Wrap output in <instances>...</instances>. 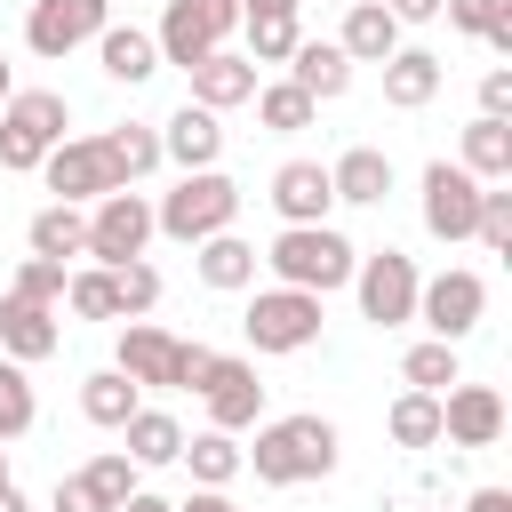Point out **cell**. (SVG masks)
<instances>
[{
	"label": "cell",
	"mask_w": 512,
	"mask_h": 512,
	"mask_svg": "<svg viewBox=\"0 0 512 512\" xmlns=\"http://www.w3.org/2000/svg\"><path fill=\"white\" fill-rule=\"evenodd\" d=\"M112 296H120V320H144L160 304V272L136 256V264H112Z\"/></svg>",
	"instance_id": "ab89813d"
},
{
	"label": "cell",
	"mask_w": 512,
	"mask_h": 512,
	"mask_svg": "<svg viewBox=\"0 0 512 512\" xmlns=\"http://www.w3.org/2000/svg\"><path fill=\"white\" fill-rule=\"evenodd\" d=\"M248 96H256V64H248V56L216 48V56L192 64V96H184V104H200V112H232V104H248Z\"/></svg>",
	"instance_id": "d6986e66"
},
{
	"label": "cell",
	"mask_w": 512,
	"mask_h": 512,
	"mask_svg": "<svg viewBox=\"0 0 512 512\" xmlns=\"http://www.w3.org/2000/svg\"><path fill=\"white\" fill-rule=\"evenodd\" d=\"M104 24H112V0H32L24 8V48L32 56H72Z\"/></svg>",
	"instance_id": "4fadbf2b"
},
{
	"label": "cell",
	"mask_w": 512,
	"mask_h": 512,
	"mask_svg": "<svg viewBox=\"0 0 512 512\" xmlns=\"http://www.w3.org/2000/svg\"><path fill=\"white\" fill-rule=\"evenodd\" d=\"M432 96H440V56H432V48L384 56V104H392V112H424Z\"/></svg>",
	"instance_id": "cb8c5ba5"
},
{
	"label": "cell",
	"mask_w": 512,
	"mask_h": 512,
	"mask_svg": "<svg viewBox=\"0 0 512 512\" xmlns=\"http://www.w3.org/2000/svg\"><path fill=\"white\" fill-rule=\"evenodd\" d=\"M192 264H200V288L232 296V288H256V264H264V256H256L240 232H216V240H200V256H192Z\"/></svg>",
	"instance_id": "4316f807"
},
{
	"label": "cell",
	"mask_w": 512,
	"mask_h": 512,
	"mask_svg": "<svg viewBox=\"0 0 512 512\" xmlns=\"http://www.w3.org/2000/svg\"><path fill=\"white\" fill-rule=\"evenodd\" d=\"M192 392L208 400V432H248V424L264 416V384H256V360L208 352V368H200V384H192Z\"/></svg>",
	"instance_id": "8fae6325"
},
{
	"label": "cell",
	"mask_w": 512,
	"mask_h": 512,
	"mask_svg": "<svg viewBox=\"0 0 512 512\" xmlns=\"http://www.w3.org/2000/svg\"><path fill=\"white\" fill-rule=\"evenodd\" d=\"M48 512H104V496H96L80 472H64V480H56V496H48Z\"/></svg>",
	"instance_id": "7bdbcfd3"
},
{
	"label": "cell",
	"mask_w": 512,
	"mask_h": 512,
	"mask_svg": "<svg viewBox=\"0 0 512 512\" xmlns=\"http://www.w3.org/2000/svg\"><path fill=\"white\" fill-rule=\"evenodd\" d=\"M304 0H240V16H296Z\"/></svg>",
	"instance_id": "c3c4849f"
},
{
	"label": "cell",
	"mask_w": 512,
	"mask_h": 512,
	"mask_svg": "<svg viewBox=\"0 0 512 512\" xmlns=\"http://www.w3.org/2000/svg\"><path fill=\"white\" fill-rule=\"evenodd\" d=\"M24 240H32V256H48V264H72V256H88V208H64V200H48V208L24 224Z\"/></svg>",
	"instance_id": "484cf974"
},
{
	"label": "cell",
	"mask_w": 512,
	"mask_h": 512,
	"mask_svg": "<svg viewBox=\"0 0 512 512\" xmlns=\"http://www.w3.org/2000/svg\"><path fill=\"white\" fill-rule=\"evenodd\" d=\"M472 216H480V176H464L456 160H432L424 168V232L432 240H472Z\"/></svg>",
	"instance_id": "5bb4252c"
},
{
	"label": "cell",
	"mask_w": 512,
	"mask_h": 512,
	"mask_svg": "<svg viewBox=\"0 0 512 512\" xmlns=\"http://www.w3.org/2000/svg\"><path fill=\"white\" fill-rule=\"evenodd\" d=\"M120 512H176V504H168V496H152V488H136V496L120 504Z\"/></svg>",
	"instance_id": "681fc988"
},
{
	"label": "cell",
	"mask_w": 512,
	"mask_h": 512,
	"mask_svg": "<svg viewBox=\"0 0 512 512\" xmlns=\"http://www.w3.org/2000/svg\"><path fill=\"white\" fill-rule=\"evenodd\" d=\"M264 200L280 208V224H328V208H336L320 160H288V168H272V192H264Z\"/></svg>",
	"instance_id": "ac0fdd59"
},
{
	"label": "cell",
	"mask_w": 512,
	"mask_h": 512,
	"mask_svg": "<svg viewBox=\"0 0 512 512\" xmlns=\"http://www.w3.org/2000/svg\"><path fill=\"white\" fill-rule=\"evenodd\" d=\"M176 464H184L200 488H232V480H240V440H232V432H192V440L176 448Z\"/></svg>",
	"instance_id": "4dcf8cb0"
},
{
	"label": "cell",
	"mask_w": 512,
	"mask_h": 512,
	"mask_svg": "<svg viewBox=\"0 0 512 512\" xmlns=\"http://www.w3.org/2000/svg\"><path fill=\"white\" fill-rule=\"evenodd\" d=\"M480 312H488V288H480V272H464V264H448V272H432V280L416 288V320L432 328V344H464V336L480 328Z\"/></svg>",
	"instance_id": "9c48e42d"
},
{
	"label": "cell",
	"mask_w": 512,
	"mask_h": 512,
	"mask_svg": "<svg viewBox=\"0 0 512 512\" xmlns=\"http://www.w3.org/2000/svg\"><path fill=\"white\" fill-rule=\"evenodd\" d=\"M0 512H32V504H24V488H16V480H8V488H0Z\"/></svg>",
	"instance_id": "f907efd6"
},
{
	"label": "cell",
	"mask_w": 512,
	"mask_h": 512,
	"mask_svg": "<svg viewBox=\"0 0 512 512\" xmlns=\"http://www.w3.org/2000/svg\"><path fill=\"white\" fill-rule=\"evenodd\" d=\"M472 240H480L488 256H512V192L480 184V216H472Z\"/></svg>",
	"instance_id": "f35d334b"
},
{
	"label": "cell",
	"mask_w": 512,
	"mask_h": 512,
	"mask_svg": "<svg viewBox=\"0 0 512 512\" xmlns=\"http://www.w3.org/2000/svg\"><path fill=\"white\" fill-rule=\"evenodd\" d=\"M384 432H392L400 448H432V440H440V392H400V400L384 408Z\"/></svg>",
	"instance_id": "d6a6232c"
},
{
	"label": "cell",
	"mask_w": 512,
	"mask_h": 512,
	"mask_svg": "<svg viewBox=\"0 0 512 512\" xmlns=\"http://www.w3.org/2000/svg\"><path fill=\"white\" fill-rule=\"evenodd\" d=\"M352 288H360V320H376V328H408V320H416V288H424V272H416V256L376 248V256L352 264Z\"/></svg>",
	"instance_id": "52a82bcc"
},
{
	"label": "cell",
	"mask_w": 512,
	"mask_h": 512,
	"mask_svg": "<svg viewBox=\"0 0 512 512\" xmlns=\"http://www.w3.org/2000/svg\"><path fill=\"white\" fill-rule=\"evenodd\" d=\"M64 304H72L80 320H120V296H112V272H104V264L72 272V280H64Z\"/></svg>",
	"instance_id": "8d00e7d4"
},
{
	"label": "cell",
	"mask_w": 512,
	"mask_h": 512,
	"mask_svg": "<svg viewBox=\"0 0 512 512\" xmlns=\"http://www.w3.org/2000/svg\"><path fill=\"white\" fill-rule=\"evenodd\" d=\"M160 160H176L184 176H192V168H216V160H224V120L200 112V104H176L168 128H160Z\"/></svg>",
	"instance_id": "e0dca14e"
},
{
	"label": "cell",
	"mask_w": 512,
	"mask_h": 512,
	"mask_svg": "<svg viewBox=\"0 0 512 512\" xmlns=\"http://www.w3.org/2000/svg\"><path fill=\"white\" fill-rule=\"evenodd\" d=\"M456 168L480 176V184H504V176H512V120H488V112H480V120L464 128V144H456Z\"/></svg>",
	"instance_id": "d4e9b609"
},
{
	"label": "cell",
	"mask_w": 512,
	"mask_h": 512,
	"mask_svg": "<svg viewBox=\"0 0 512 512\" xmlns=\"http://www.w3.org/2000/svg\"><path fill=\"white\" fill-rule=\"evenodd\" d=\"M96 144H104V160H112L120 192H136V184L160 168V128H144V120H128V128H104Z\"/></svg>",
	"instance_id": "f1b7e54d"
},
{
	"label": "cell",
	"mask_w": 512,
	"mask_h": 512,
	"mask_svg": "<svg viewBox=\"0 0 512 512\" xmlns=\"http://www.w3.org/2000/svg\"><path fill=\"white\" fill-rule=\"evenodd\" d=\"M384 16H392V24H432L440 0H384Z\"/></svg>",
	"instance_id": "f6af8a7d"
},
{
	"label": "cell",
	"mask_w": 512,
	"mask_h": 512,
	"mask_svg": "<svg viewBox=\"0 0 512 512\" xmlns=\"http://www.w3.org/2000/svg\"><path fill=\"white\" fill-rule=\"evenodd\" d=\"M480 112H488V120H512V72H504V64L480 72Z\"/></svg>",
	"instance_id": "ee69618b"
},
{
	"label": "cell",
	"mask_w": 512,
	"mask_h": 512,
	"mask_svg": "<svg viewBox=\"0 0 512 512\" xmlns=\"http://www.w3.org/2000/svg\"><path fill=\"white\" fill-rule=\"evenodd\" d=\"M0 104H8V56H0Z\"/></svg>",
	"instance_id": "816d5d0a"
},
{
	"label": "cell",
	"mask_w": 512,
	"mask_h": 512,
	"mask_svg": "<svg viewBox=\"0 0 512 512\" xmlns=\"http://www.w3.org/2000/svg\"><path fill=\"white\" fill-rule=\"evenodd\" d=\"M176 512H240V504H232V496H224V488H192V496H184V504H176Z\"/></svg>",
	"instance_id": "bcb514c9"
},
{
	"label": "cell",
	"mask_w": 512,
	"mask_h": 512,
	"mask_svg": "<svg viewBox=\"0 0 512 512\" xmlns=\"http://www.w3.org/2000/svg\"><path fill=\"white\" fill-rule=\"evenodd\" d=\"M56 344H64V328H56V304H24V296H0V360L32 368V360H48Z\"/></svg>",
	"instance_id": "2e32d148"
},
{
	"label": "cell",
	"mask_w": 512,
	"mask_h": 512,
	"mask_svg": "<svg viewBox=\"0 0 512 512\" xmlns=\"http://www.w3.org/2000/svg\"><path fill=\"white\" fill-rule=\"evenodd\" d=\"M440 16H448V24L464 32V40H480V32H488V24L504 16V0H440Z\"/></svg>",
	"instance_id": "b9f144b4"
},
{
	"label": "cell",
	"mask_w": 512,
	"mask_h": 512,
	"mask_svg": "<svg viewBox=\"0 0 512 512\" xmlns=\"http://www.w3.org/2000/svg\"><path fill=\"white\" fill-rule=\"evenodd\" d=\"M464 512H512V488H472Z\"/></svg>",
	"instance_id": "7dc6e473"
},
{
	"label": "cell",
	"mask_w": 512,
	"mask_h": 512,
	"mask_svg": "<svg viewBox=\"0 0 512 512\" xmlns=\"http://www.w3.org/2000/svg\"><path fill=\"white\" fill-rule=\"evenodd\" d=\"M288 80H296L312 104H336V96L352 88V56H344L336 40H296V56H288Z\"/></svg>",
	"instance_id": "7402d4cb"
},
{
	"label": "cell",
	"mask_w": 512,
	"mask_h": 512,
	"mask_svg": "<svg viewBox=\"0 0 512 512\" xmlns=\"http://www.w3.org/2000/svg\"><path fill=\"white\" fill-rule=\"evenodd\" d=\"M336 48H344L352 64H384V56H400V24L384 16V0H352V8H344Z\"/></svg>",
	"instance_id": "603a6c76"
},
{
	"label": "cell",
	"mask_w": 512,
	"mask_h": 512,
	"mask_svg": "<svg viewBox=\"0 0 512 512\" xmlns=\"http://www.w3.org/2000/svg\"><path fill=\"white\" fill-rule=\"evenodd\" d=\"M120 440H128L120 456H128L136 472H152V464H176V448H184V424H176L168 408H136V416L120 424Z\"/></svg>",
	"instance_id": "83f0119b"
},
{
	"label": "cell",
	"mask_w": 512,
	"mask_h": 512,
	"mask_svg": "<svg viewBox=\"0 0 512 512\" xmlns=\"http://www.w3.org/2000/svg\"><path fill=\"white\" fill-rule=\"evenodd\" d=\"M328 192H336V200H352V208H384V200H392V152L352 144V152L328 168Z\"/></svg>",
	"instance_id": "ffe728a7"
},
{
	"label": "cell",
	"mask_w": 512,
	"mask_h": 512,
	"mask_svg": "<svg viewBox=\"0 0 512 512\" xmlns=\"http://www.w3.org/2000/svg\"><path fill=\"white\" fill-rule=\"evenodd\" d=\"M240 328H248L256 352H304V344H320V296H304V288H256Z\"/></svg>",
	"instance_id": "ba28073f"
},
{
	"label": "cell",
	"mask_w": 512,
	"mask_h": 512,
	"mask_svg": "<svg viewBox=\"0 0 512 512\" xmlns=\"http://www.w3.org/2000/svg\"><path fill=\"white\" fill-rule=\"evenodd\" d=\"M240 24H248V64H288L296 40H304L296 16H240Z\"/></svg>",
	"instance_id": "e575fe53"
},
{
	"label": "cell",
	"mask_w": 512,
	"mask_h": 512,
	"mask_svg": "<svg viewBox=\"0 0 512 512\" xmlns=\"http://www.w3.org/2000/svg\"><path fill=\"white\" fill-rule=\"evenodd\" d=\"M264 264H272V288L328 296V288H344V280H352L360 248H352L336 224H280V240L264 248Z\"/></svg>",
	"instance_id": "7a4b0ae2"
},
{
	"label": "cell",
	"mask_w": 512,
	"mask_h": 512,
	"mask_svg": "<svg viewBox=\"0 0 512 512\" xmlns=\"http://www.w3.org/2000/svg\"><path fill=\"white\" fill-rule=\"evenodd\" d=\"M64 128H72V104L56 88H8V104H0V168L32 176L64 144Z\"/></svg>",
	"instance_id": "277c9868"
},
{
	"label": "cell",
	"mask_w": 512,
	"mask_h": 512,
	"mask_svg": "<svg viewBox=\"0 0 512 512\" xmlns=\"http://www.w3.org/2000/svg\"><path fill=\"white\" fill-rule=\"evenodd\" d=\"M440 440L448 448H496L504 440V392L496 384H448L440 392Z\"/></svg>",
	"instance_id": "9a60e30c"
},
{
	"label": "cell",
	"mask_w": 512,
	"mask_h": 512,
	"mask_svg": "<svg viewBox=\"0 0 512 512\" xmlns=\"http://www.w3.org/2000/svg\"><path fill=\"white\" fill-rule=\"evenodd\" d=\"M40 176H48V192H56L64 208H96L104 192H120V176H112V160H104L96 136H64V144L40 160Z\"/></svg>",
	"instance_id": "7c38bea8"
},
{
	"label": "cell",
	"mask_w": 512,
	"mask_h": 512,
	"mask_svg": "<svg viewBox=\"0 0 512 512\" xmlns=\"http://www.w3.org/2000/svg\"><path fill=\"white\" fill-rule=\"evenodd\" d=\"M80 480H88V488L104 496V512H120V504L136 496V464H128L120 448H104V456H88V464H80Z\"/></svg>",
	"instance_id": "74e56055"
},
{
	"label": "cell",
	"mask_w": 512,
	"mask_h": 512,
	"mask_svg": "<svg viewBox=\"0 0 512 512\" xmlns=\"http://www.w3.org/2000/svg\"><path fill=\"white\" fill-rule=\"evenodd\" d=\"M112 368H120L136 392H176V384H200L208 344H184V336H168V328H152V320H128Z\"/></svg>",
	"instance_id": "5b68a950"
},
{
	"label": "cell",
	"mask_w": 512,
	"mask_h": 512,
	"mask_svg": "<svg viewBox=\"0 0 512 512\" xmlns=\"http://www.w3.org/2000/svg\"><path fill=\"white\" fill-rule=\"evenodd\" d=\"M312 96L296 88V80H272V88H256V120L272 128V136H296V128H312Z\"/></svg>",
	"instance_id": "836d02e7"
},
{
	"label": "cell",
	"mask_w": 512,
	"mask_h": 512,
	"mask_svg": "<svg viewBox=\"0 0 512 512\" xmlns=\"http://www.w3.org/2000/svg\"><path fill=\"white\" fill-rule=\"evenodd\" d=\"M336 424L328 416H280L256 432V448H240V472H256L264 488H304V480H328L336 472Z\"/></svg>",
	"instance_id": "6da1fadb"
},
{
	"label": "cell",
	"mask_w": 512,
	"mask_h": 512,
	"mask_svg": "<svg viewBox=\"0 0 512 512\" xmlns=\"http://www.w3.org/2000/svg\"><path fill=\"white\" fill-rule=\"evenodd\" d=\"M400 384L408 392H448V384H464V360H456V344H408L400 352Z\"/></svg>",
	"instance_id": "1f68e13d"
},
{
	"label": "cell",
	"mask_w": 512,
	"mask_h": 512,
	"mask_svg": "<svg viewBox=\"0 0 512 512\" xmlns=\"http://www.w3.org/2000/svg\"><path fill=\"white\" fill-rule=\"evenodd\" d=\"M32 416H40L32 376H24L16 360H0V440H24V432H32Z\"/></svg>",
	"instance_id": "d590c367"
},
{
	"label": "cell",
	"mask_w": 512,
	"mask_h": 512,
	"mask_svg": "<svg viewBox=\"0 0 512 512\" xmlns=\"http://www.w3.org/2000/svg\"><path fill=\"white\" fill-rule=\"evenodd\" d=\"M96 64H104V80L144 88V80L160 72V48H152V32H136V24H104V32H96Z\"/></svg>",
	"instance_id": "44dd1931"
},
{
	"label": "cell",
	"mask_w": 512,
	"mask_h": 512,
	"mask_svg": "<svg viewBox=\"0 0 512 512\" xmlns=\"http://www.w3.org/2000/svg\"><path fill=\"white\" fill-rule=\"evenodd\" d=\"M136 408H144V392H136V384L120 376V368H96V376L80 384V416H88L96 432H120V424H128Z\"/></svg>",
	"instance_id": "f546056e"
},
{
	"label": "cell",
	"mask_w": 512,
	"mask_h": 512,
	"mask_svg": "<svg viewBox=\"0 0 512 512\" xmlns=\"http://www.w3.org/2000/svg\"><path fill=\"white\" fill-rule=\"evenodd\" d=\"M232 32H240V0H168L152 48H160V64H184V72H192V64L216 56Z\"/></svg>",
	"instance_id": "8992f818"
},
{
	"label": "cell",
	"mask_w": 512,
	"mask_h": 512,
	"mask_svg": "<svg viewBox=\"0 0 512 512\" xmlns=\"http://www.w3.org/2000/svg\"><path fill=\"white\" fill-rule=\"evenodd\" d=\"M64 264H48V256H24L16 264V280H8V296H24V304H64Z\"/></svg>",
	"instance_id": "60d3db41"
},
{
	"label": "cell",
	"mask_w": 512,
	"mask_h": 512,
	"mask_svg": "<svg viewBox=\"0 0 512 512\" xmlns=\"http://www.w3.org/2000/svg\"><path fill=\"white\" fill-rule=\"evenodd\" d=\"M0 488H8V448H0Z\"/></svg>",
	"instance_id": "f5cc1de1"
},
{
	"label": "cell",
	"mask_w": 512,
	"mask_h": 512,
	"mask_svg": "<svg viewBox=\"0 0 512 512\" xmlns=\"http://www.w3.org/2000/svg\"><path fill=\"white\" fill-rule=\"evenodd\" d=\"M152 248V200L144 192H104L88 208V256L112 272V264H136Z\"/></svg>",
	"instance_id": "30bf717a"
},
{
	"label": "cell",
	"mask_w": 512,
	"mask_h": 512,
	"mask_svg": "<svg viewBox=\"0 0 512 512\" xmlns=\"http://www.w3.org/2000/svg\"><path fill=\"white\" fill-rule=\"evenodd\" d=\"M232 216H240V184H232L224 168H192V176H176V192L152 208V232H168V240L200 248V240L232 232Z\"/></svg>",
	"instance_id": "3957f363"
}]
</instances>
